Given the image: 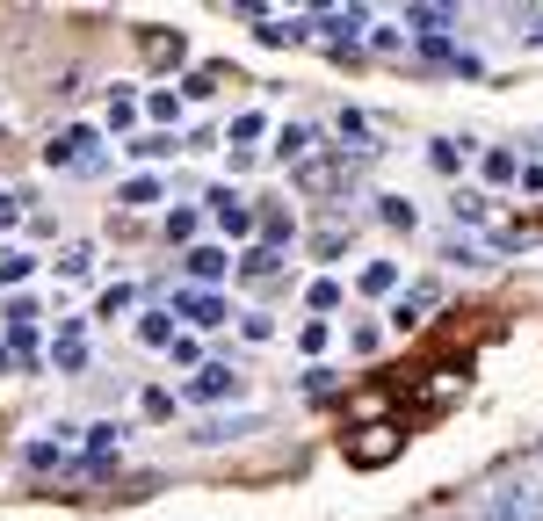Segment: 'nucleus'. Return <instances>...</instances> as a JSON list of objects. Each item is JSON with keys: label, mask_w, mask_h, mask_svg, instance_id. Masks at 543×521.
Returning <instances> with one entry per match:
<instances>
[{"label": "nucleus", "mask_w": 543, "mask_h": 521, "mask_svg": "<svg viewBox=\"0 0 543 521\" xmlns=\"http://www.w3.org/2000/svg\"><path fill=\"white\" fill-rule=\"evenodd\" d=\"M341 449H348V464H355V471H384L391 456L406 449V427H399V420H362V427H348V442H341Z\"/></svg>", "instance_id": "f257e3e1"}, {"label": "nucleus", "mask_w": 543, "mask_h": 521, "mask_svg": "<svg viewBox=\"0 0 543 521\" xmlns=\"http://www.w3.org/2000/svg\"><path fill=\"white\" fill-rule=\"evenodd\" d=\"M44 160H51L58 174H102V131H95V124L58 131V138L44 145Z\"/></svg>", "instance_id": "f03ea898"}, {"label": "nucleus", "mask_w": 543, "mask_h": 521, "mask_svg": "<svg viewBox=\"0 0 543 521\" xmlns=\"http://www.w3.org/2000/svg\"><path fill=\"white\" fill-rule=\"evenodd\" d=\"M471 521H543V485L522 478V485H500L493 500H478Z\"/></svg>", "instance_id": "7ed1b4c3"}, {"label": "nucleus", "mask_w": 543, "mask_h": 521, "mask_svg": "<svg viewBox=\"0 0 543 521\" xmlns=\"http://www.w3.org/2000/svg\"><path fill=\"white\" fill-rule=\"evenodd\" d=\"M138 58L153 73H174L181 58H189V37H181V29H138Z\"/></svg>", "instance_id": "20e7f679"}, {"label": "nucleus", "mask_w": 543, "mask_h": 521, "mask_svg": "<svg viewBox=\"0 0 543 521\" xmlns=\"http://www.w3.org/2000/svg\"><path fill=\"white\" fill-rule=\"evenodd\" d=\"M181 391H189L196 406H225V398H239V377L225 370V362H203V370H196L189 384H181Z\"/></svg>", "instance_id": "39448f33"}, {"label": "nucleus", "mask_w": 543, "mask_h": 521, "mask_svg": "<svg viewBox=\"0 0 543 521\" xmlns=\"http://www.w3.org/2000/svg\"><path fill=\"white\" fill-rule=\"evenodd\" d=\"M203 203H210V218H218V232H225V239H247V232H254V210L239 203L232 189H210Z\"/></svg>", "instance_id": "423d86ee"}, {"label": "nucleus", "mask_w": 543, "mask_h": 521, "mask_svg": "<svg viewBox=\"0 0 543 521\" xmlns=\"http://www.w3.org/2000/svg\"><path fill=\"white\" fill-rule=\"evenodd\" d=\"M181 275H189V283L203 290V283H225V275H232V261H225L218 247H189V254H181Z\"/></svg>", "instance_id": "0eeeda50"}, {"label": "nucleus", "mask_w": 543, "mask_h": 521, "mask_svg": "<svg viewBox=\"0 0 543 521\" xmlns=\"http://www.w3.org/2000/svg\"><path fill=\"white\" fill-rule=\"evenodd\" d=\"M471 384V370H457V362H442V370H428L420 377V398H428V406H449V398H457Z\"/></svg>", "instance_id": "6e6552de"}, {"label": "nucleus", "mask_w": 543, "mask_h": 521, "mask_svg": "<svg viewBox=\"0 0 543 521\" xmlns=\"http://www.w3.org/2000/svg\"><path fill=\"white\" fill-rule=\"evenodd\" d=\"M276 268H283V261H276V247H254V254L239 261L232 275H239V283H247V290H276Z\"/></svg>", "instance_id": "1a4fd4ad"}, {"label": "nucleus", "mask_w": 543, "mask_h": 521, "mask_svg": "<svg viewBox=\"0 0 543 521\" xmlns=\"http://www.w3.org/2000/svg\"><path fill=\"white\" fill-rule=\"evenodd\" d=\"M174 312H181V319H196V326H225V304L210 297V290H181V297H174Z\"/></svg>", "instance_id": "9d476101"}, {"label": "nucleus", "mask_w": 543, "mask_h": 521, "mask_svg": "<svg viewBox=\"0 0 543 521\" xmlns=\"http://www.w3.org/2000/svg\"><path fill=\"white\" fill-rule=\"evenodd\" d=\"M261 427V413H239V420H203L196 427V449H218V442H232V435H254Z\"/></svg>", "instance_id": "9b49d317"}, {"label": "nucleus", "mask_w": 543, "mask_h": 521, "mask_svg": "<svg viewBox=\"0 0 543 521\" xmlns=\"http://www.w3.org/2000/svg\"><path fill=\"white\" fill-rule=\"evenodd\" d=\"M319 22L334 29V51L355 58V37H362V22H370V15H362V8H334V15H319Z\"/></svg>", "instance_id": "f8f14e48"}, {"label": "nucleus", "mask_w": 543, "mask_h": 521, "mask_svg": "<svg viewBox=\"0 0 543 521\" xmlns=\"http://www.w3.org/2000/svg\"><path fill=\"white\" fill-rule=\"evenodd\" d=\"M355 283H362V297H391V290H399V261H370Z\"/></svg>", "instance_id": "ddd939ff"}, {"label": "nucleus", "mask_w": 543, "mask_h": 521, "mask_svg": "<svg viewBox=\"0 0 543 521\" xmlns=\"http://www.w3.org/2000/svg\"><path fill=\"white\" fill-rule=\"evenodd\" d=\"M449 210H457V225H486V218H493V196L457 189V196H449Z\"/></svg>", "instance_id": "4468645a"}, {"label": "nucleus", "mask_w": 543, "mask_h": 521, "mask_svg": "<svg viewBox=\"0 0 543 521\" xmlns=\"http://www.w3.org/2000/svg\"><path fill=\"white\" fill-rule=\"evenodd\" d=\"M478 174H486L493 189H507V181H522V160H515V152H486V160H478Z\"/></svg>", "instance_id": "2eb2a0df"}, {"label": "nucleus", "mask_w": 543, "mask_h": 521, "mask_svg": "<svg viewBox=\"0 0 543 521\" xmlns=\"http://www.w3.org/2000/svg\"><path fill=\"white\" fill-rule=\"evenodd\" d=\"M377 218H384L391 232H413V225H420V210H413L406 196H377Z\"/></svg>", "instance_id": "dca6fc26"}, {"label": "nucleus", "mask_w": 543, "mask_h": 521, "mask_svg": "<svg viewBox=\"0 0 543 521\" xmlns=\"http://www.w3.org/2000/svg\"><path fill=\"white\" fill-rule=\"evenodd\" d=\"M138 341L145 348H174V312H145L138 319Z\"/></svg>", "instance_id": "f3484780"}, {"label": "nucleus", "mask_w": 543, "mask_h": 521, "mask_svg": "<svg viewBox=\"0 0 543 521\" xmlns=\"http://www.w3.org/2000/svg\"><path fill=\"white\" fill-rule=\"evenodd\" d=\"M464 152H471V145H457V138H435V145H428V167H435V174H457V167H464Z\"/></svg>", "instance_id": "a211bd4d"}, {"label": "nucleus", "mask_w": 543, "mask_h": 521, "mask_svg": "<svg viewBox=\"0 0 543 521\" xmlns=\"http://www.w3.org/2000/svg\"><path fill=\"white\" fill-rule=\"evenodd\" d=\"M276 152H283V160H312V131L305 124H283L276 131Z\"/></svg>", "instance_id": "6ab92c4d"}, {"label": "nucleus", "mask_w": 543, "mask_h": 521, "mask_svg": "<svg viewBox=\"0 0 543 521\" xmlns=\"http://www.w3.org/2000/svg\"><path fill=\"white\" fill-rule=\"evenodd\" d=\"M428 297H435V290H413V297H399V304H391V326H399V333H406V326H420V312H428Z\"/></svg>", "instance_id": "aec40b11"}, {"label": "nucleus", "mask_w": 543, "mask_h": 521, "mask_svg": "<svg viewBox=\"0 0 543 521\" xmlns=\"http://www.w3.org/2000/svg\"><path fill=\"white\" fill-rule=\"evenodd\" d=\"M145 116H153V124H174V116H181V95H174V87H160V95H145Z\"/></svg>", "instance_id": "412c9836"}, {"label": "nucleus", "mask_w": 543, "mask_h": 521, "mask_svg": "<svg viewBox=\"0 0 543 521\" xmlns=\"http://www.w3.org/2000/svg\"><path fill=\"white\" fill-rule=\"evenodd\" d=\"M109 124H116V131H131V124H138V102H131V87H116V95H109Z\"/></svg>", "instance_id": "4be33fe9"}, {"label": "nucleus", "mask_w": 543, "mask_h": 521, "mask_svg": "<svg viewBox=\"0 0 543 521\" xmlns=\"http://www.w3.org/2000/svg\"><path fill=\"white\" fill-rule=\"evenodd\" d=\"M167 239H174V247H189V239H196V210H167Z\"/></svg>", "instance_id": "5701e85b"}, {"label": "nucleus", "mask_w": 543, "mask_h": 521, "mask_svg": "<svg viewBox=\"0 0 543 521\" xmlns=\"http://www.w3.org/2000/svg\"><path fill=\"white\" fill-rule=\"evenodd\" d=\"M160 196H167V189H160L153 174H131V181H124V203H160Z\"/></svg>", "instance_id": "b1692460"}, {"label": "nucleus", "mask_w": 543, "mask_h": 521, "mask_svg": "<svg viewBox=\"0 0 543 521\" xmlns=\"http://www.w3.org/2000/svg\"><path fill=\"white\" fill-rule=\"evenodd\" d=\"M218 80H225V66H203V73H189V87H181V95L203 102V95H218Z\"/></svg>", "instance_id": "393cba45"}, {"label": "nucleus", "mask_w": 543, "mask_h": 521, "mask_svg": "<svg viewBox=\"0 0 543 521\" xmlns=\"http://www.w3.org/2000/svg\"><path fill=\"white\" fill-rule=\"evenodd\" d=\"M29 275H37L29 254H0V283H29Z\"/></svg>", "instance_id": "a878e982"}, {"label": "nucleus", "mask_w": 543, "mask_h": 521, "mask_svg": "<svg viewBox=\"0 0 543 521\" xmlns=\"http://www.w3.org/2000/svg\"><path fill=\"white\" fill-rule=\"evenodd\" d=\"M326 341H334V326H326V319H312L305 333H297V348H305V355H326Z\"/></svg>", "instance_id": "bb28decb"}, {"label": "nucleus", "mask_w": 543, "mask_h": 521, "mask_svg": "<svg viewBox=\"0 0 543 521\" xmlns=\"http://www.w3.org/2000/svg\"><path fill=\"white\" fill-rule=\"evenodd\" d=\"M58 275H66V283H87V247H66V254H58Z\"/></svg>", "instance_id": "cd10ccee"}, {"label": "nucleus", "mask_w": 543, "mask_h": 521, "mask_svg": "<svg viewBox=\"0 0 543 521\" xmlns=\"http://www.w3.org/2000/svg\"><path fill=\"white\" fill-rule=\"evenodd\" d=\"M261 239H268V247H283V239H290V218H283V210H268V218H261Z\"/></svg>", "instance_id": "c85d7f7f"}, {"label": "nucleus", "mask_w": 543, "mask_h": 521, "mask_svg": "<svg viewBox=\"0 0 543 521\" xmlns=\"http://www.w3.org/2000/svg\"><path fill=\"white\" fill-rule=\"evenodd\" d=\"M334 304H341V283H334V275H326V283H312V312H334Z\"/></svg>", "instance_id": "c756f323"}, {"label": "nucleus", "mask_w": 543, "mask_h": 521, "mask_svg": "<svg viewBox=\"0 0 543 521\" xmlns=\"http://www.w3.org/2000/svg\"><path fill=\"white\" fill-rule=\"evenodd\" d=\"M254 138H261V116H254V109L232 116V145H254Z\"/></svg>", "instance_id": "7c9ffc66"}, {"label": "nucleus", "mask_w": 543, "mask_h": 521, "mask_svg": "<svg viewBox=\"0 0 543 521\" xmlns=\"http://www.w3.org/2000/svg\"><path fill=\"white\" fill-rule=\"evenodd\" d=\"M167 152H174V138H138L131 160H167Z\"/></svg>", "instance_id": "2f4dec72"}, {"label": "nucleus", "mask_w": 543, "mask_h": 521, "mask_svg": "<svg viewBox=\"0 0 543 521\" xmlns=\"http://www.w3.org/2000/svg\"><path fill=\"white\" fill-rule=\"evenodd\" d=\"M131 297H138V290H131V283H116V290H109V297H102V319H116V312H131Z\"/></svg>", "instance_id": "473e14b6"}, {"label": "nucleus", "mask_w": 543, "mask_h": 521, "mask_svg": "<svg viewBox=\"0 0 543 521\" xmlns=\"http://www.w3.org/2000/svg\"><path fill=\"white\" fill-rule=\"evenodd\" d=\"M239 333H247V341H268V333H276V319H268V312H247V319H239Z\"/></svg>", "instance_id": "72a5a7b5"}, {"label": "nucleus", "mask_w": 543, "mask_h": 521, "mask_svg": "<svg viewBox=\"0 0 543 521\" xmlns=\"http://www.w3.org/2000/svg\"><path fill=\"white\" fill-rule=\"evenodd\" d=\"M22 210H29V203H22V196L8 189V196H0V225H15V218H22Z\"/></svg>", "instance_id": "f704fd0d"}, {"label": "nucleus", "mask_w": 543, "mask_h": 521, "mask_svg": "<svg viewBox=\"0 0 543 521\" xmlns=\"http://www.w3.org/2000/svg\"><path fill=\"white\" fill-rule=\"evenodd\" d=\"M515 22H529V29H536V37H529V44H543V15H529V8H515Z\"/></svg>", "instance_id": "c9c22d12"}]
</instances>
